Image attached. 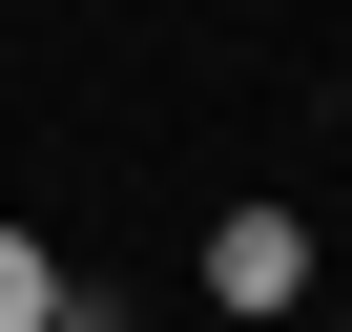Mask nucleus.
<instances>
[{"label":"nucleus","mask_w":352,"mask_h":332,"mask_svg":"<svg viewBox=\"0 0 352 332\" xmlns=\"http://www.w3.org/2000/svg\"><path fill=\"white\" fill-rule=\"evenodd\" d=\"M290 291H311V208H270V187L208 208V311H290Z\"/></svg>","instance_id":"obj_1"},{"label":"nucleus","mask_w":352,"mask_h":332,"mask_svg":"<svg viewBox=\"0 0 352 332\" xmlns=\"http://www.w3.org/2000/svg\"><path fill=\"white\" fill-rule=\"evenodd\" d=\"M42 311H63V249H42V229H0V332H42Z\"/></svg>","instance_id":"obj_2"}]
</instances>
